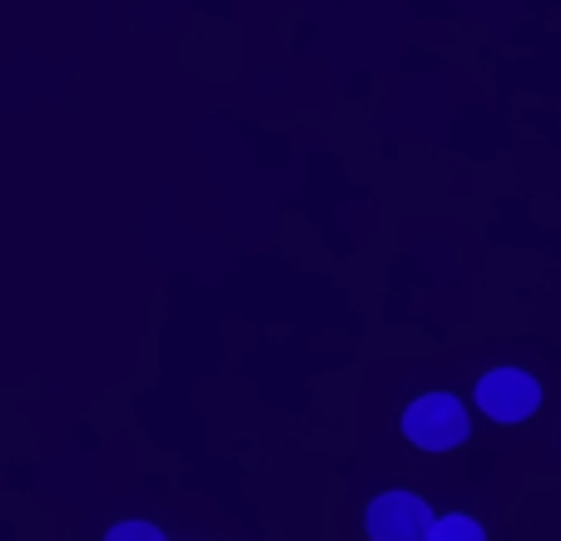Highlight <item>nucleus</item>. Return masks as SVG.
I'll use <instances>...</instances> for the list:
<instances>
[{"label": "nucleus", "instance_id": "nucleus-1", "mask_svg": "<svg viewBox=\"0 0 561 541\" xmlns=\"http://www.w3.org/2000/svg\"><path fill=\"white\" fill-rule=\"evenodd\" d=\"M403 433L427 452H447V447L467 442L472 423H467V407L453 393H427L403 413Z\"/></svg>", "mask_w": 561, "mask_h": 541}, {"label": "nucleus", "instance_id": "nucleus-2", "mask_svg": "<svg viewBox=\"0 0 561 541\" xmlns=\"http://www.w3.org/2000/svg\"><path fill=\"white\" fill-rule=\"evenodd\" d=\"M477 407L492 423H527L541 407V382L522 368H492L477 378Z\"/></svg>", "mask_w": 561, "mask_h": 541}, {"label": "nucleus", "instance_id": "nucleus-3", "mask_svg": "<svg viewBox=\"0 0 561 541\" xmlns=\"http://www.w3.org/2000/svg\"><path fill=\"white\" fill-rule=\"evenodd\" d=\"M363 527H368L373 541H427L433 507L417 492H382V497H373Z\"/></svg>", "mask_w": 561, "mask_h": 541}, {"label": "nucleus", "instance_id": "nucleus-4", "mask_svg": "<svg viewBox=\"0 0 561 541\" xmlns=\"http://www.w3.org/2000/svg\"><path fill=\"white\" fill-rule=\"evenodd\" d=\"M427 541H488V531L477 527L472 517L453 511V517H443V521L433 517V527H427Z\"/></svg>", "mask_w": 561, "mask_h": 541}, {"label": "nucleus", "instance_id": "nucleus-5", "mask_svg": "<svg viewBox=\"0 0 561 541\" xmlns=\"http://www.w3.org/2000/svg\"><path fill=\"white\" fill-rule=\"evenodd\" d=\"M105 541H170V537H164L154 521H119V527H110Z\"/></svg>", "mask_w": 561, "mask_h": 541}]
</instances>
